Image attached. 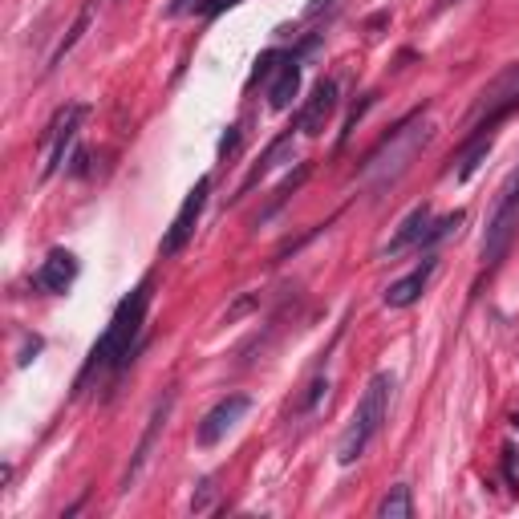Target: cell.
I'll return each instance as SVG.
<instances>
[{
    "instance_id": "5",
    "label": "cell",
    "mask_w": 519,
    "mask_h": 519,
    "mask_svg": "<svg viewBox=\"0 0 519 519\" xmlns=\"http://www.w3.org/2000/svg\"><path fill=\"white\" fill-rule=\"evenodd\" d=\"M515 110H519V61L507 65L499 78L479 94V102L471 106V138H467V142H487L491 130H495L507 114H515Z\"/></svg>"
},
{
    "instance_id": "3",
    "label": "cell",
    "mask_w": 519,
    "mask_h": 519,
    "mask_svg": "<svg viewBox=\"0 0 519 519\" xmlns=\"http://www.w3.org/2000/svg\"><path fill=\"white\" fill-rule=\"evenodd\" d=\"M390 390H394L390 374L369 378V386H365V394H361V402H357V410H353V418H349V426L337 442V463L341 467H353L369 451V442L382 434V422L390 414Z\"/></svg>"
},
{
    "instance_id": "20",
    "label": "cell",
    "mask_w": 519,
    "mask_h": 519,
    "mask_svg": "<svg viewBox=\"0 0 519 519\" xmlns=\"http://www.w3.org/2000/svg\"><path fill=\"white\" fill-rule=\"evenodd\" d=\"M236 146H240V126H232V130L224 134V142H219V155H224V159L236 155Z\"/></svg>"
},
{
    "instance_id": "1",
    "label": "cell",
    "mask_w": 519,
    "mask_h": 519,
    "mask_svg": "<svg viewBox=\"0 0 519 519\" xmlns=\"http://www.w3.org/2000/svg\"><path fill=\"white\" fill-rule=\"evenodd\" d=\"M146 309H151V280H142L126 301L114 309L106 333L98 337V345L90 349L86 357V369H82V378H78V390H86L90 378L106 374V369H114V374H122V369L134 361V345L142 337V325H146Z\"/></svg>"
},
{
    "instance_id": "14",
    "label": "cell",
    "mask_w": 519,
    "mask_h": 519,
    "mask_svg": "<svg viewBox=\"0 0 519 519\" xmlns=\"http://www.w3.org/2000/svg\"><path fill=\"white\" fill-rule=\"evenodd\" d=\"M426 232H430V207L422 203V207H414V211L402 219V228H398L394 240L386 244V256H402L406 248H422Z\"/></svg>"
},
{
    "instance_id": "18",
    "label": "cell",
    "mask_w": 519,
    "mask_h": 519,
    "mask_svg": "<svg viewBox=\"0 0 519 519\" xmlns=\"http://www.w3.org/2000/svg\"><path fill=\"white\" fill-rule=\"evenodd\" d=\"M236 5H244V0H203V17H219V13H228V9H236Z\"/></svg>"
},
{
    "instance_id": "17",
    "label": "cell",
    "mask_w": 519,
    "mask_h": 519,
    "mask_svg": "<svg viewBox=\"0 0 519 519\" xmlns=\"http://www.w3.org/2000/svg\"><path fill=\"white\" fill-rule=\"evenodd\" d=\"M90 21H94V0H86V5H82V13H78V21H73V25H69V33H65V41H61V45H57V53L49 57V69H53V65H61V57H65V53H69L73 45H78V41H82V33L90 29Z\"/></svg>"
},
{
    "instance_id": "16",
    "label": "cell",
    "mask_w": 519,
    "mask_h": 519,
    "mask_svg": "<svg viewBox=\"0 0 519 519\" xmlns=\"http://www.w3.org/2000/svg\"><path fill=\"white\" fill-rule=\"evenodd\" d=\"M288 151H292V134H284V138H276V142L268 146V155L260 159V167H256V171H252V175L244 179V187H240V195H244V191H252V187H256V183H260V179H264V175H268V171H272V167H276V163H280V159H284Z\"/></svg>"
},
{
    "instance_id": "13",
    "label": "cell",
    "mask_w": 519,
    "mask_h": 519,
    "mask_svg": "<svg viewBox=\"0 0 519 519\" xmlns=\"http://www.w3.org/2000/svg\"><path fill=\"white\" fill-rule=\"evenodd\" d=\"M296 90H301V61L296 57H280L276 73H272V82H268V106L272 110H288Z\"/></svg>"
},
{
    "instance_id": "11",
    "label": "cell",
    "mask_w": 519,
    "mask_h": 519,
    "mask_svg": "<svg viewBox=\"0 0 519 519\" xmlns=\"http://www.w3.org/2000/svg\"><path fill=\"white\" fill-rule=\"evenodd\" d=\"M73 280H78V260H73V252H65V248H53L41 260V268L33 272L37 292H65Z\"/></svg>"
},
{
    "instance_id": "4",
    "label": "cell",
    "mask_w": 519,
    "mask_h": 519,
    "mask_svg": "<svg viewBox=\"0 0 519 519\" xmlns=\"http://www.w3.org/2000/svg\"><path fill=\"white\" fill-rule=\"evenodd\" d=\"M515 236H519V167L507 175V183L499 187V195H495V203H491L487 232H483V248H479L483 264L495 268V264L511 252Z\"/></svg>"
},
{
    "instance_id": "2",
    "label": "cell",
    "mask_w": 519,
    "mask_h": 519,
    "mask_svg": "<svg viewBox=\"0 0 519 519\" xmlns=\"http://www.w3.org/2000/svg\"><path fill=\"white\" fill-rule=\"evenodd\" d=\"M430 138H434V126L422 118V114H414L410 122H402L374 155L365 159V171H361V183L369 187V191H390L410 167H414V159L430 146Z\"/></svg>"
},
{
    "instance_id": "10",
    "label": "cell",
    "mask_w": 519,
    "mask_h": 519,
    "mask_svg": "<svg viewBox=\"0 0 519 519\" xmlns=\"http://www.w3.org/2000/svg\"><path fill=\"white\" fill-rule=\"evenodd\" d=\"M337 114V82H317L313 98L301 106V114H296V130L301 134H321L329 126V118Z\"/></svg>"
},
{
    "instance_id": "15",
    "label": "cell",
    "mask_w": 519,
    "mask_h": 519,
    "mask_svg": "<svg viewBox=\"0 0 519 519\" xmlns=\"http://www.w3.org/2000/svg\"><path fill=\"white\" fill-rule=\"evenodd\" d=\"M378 515H382V519H410V515H414V495H410V487H406V483L390 487V491L382 495V503H378Z\"/></svg>"
},
{
    "instance_id": "12",
    "label": "cell",
    "mask_w": 519,
    "mask_h": 519,
    "mask_svg": "<svg viewBox=\"0 0 519 519\" xmlns=\"http://www.w3.org/2000/svg\"><path fill=\"white\" fill-rule=\"evenodd\" d=\"M434 268H438V260H434V256H426V260H422V268H414L410 276H402L398 284H390V288H386V305H390V309H410V305L418 301V296L426 292V284H430Z\"/></svg>"
},
{
    "instance_id": "7",
    "label": "cell",
    "mask_w": 519,
    "mask_h": 519,
    "mask_svg": "<svg viewBox=\"0 0 519 519\" xmlns=\"http://www.w3.org/2000/svg\"><path fill=\"white\" fill-rule=\"evenodd\" d=\"M207 191H211V179H199V183L187 191V199H183V207H179V215H175V224H171L167 236H163V256H179V252L187 248V240L195 236L199 215H203V207H207Z\"/></svg>"
},
{
    "instance_id": "21",
    "label": "cell",
    "mask_w": 519,
    "mask_h": 519,
    "mask_svg": "<svg viewBox=\"0 0 519 519\" xmlns=\"http://www.w3.org/2000/svg\"><path fill=\"white\" fill-rule=\"evenodd\" d=\"M191 9H203V0H171V17H183V13H191Z\"/></svg>"
},
{
    "instance_id": "19",
    "label": "cell",
    "mask_w": 519,
    "mask_h": 519,
    "mask_svg": "<svg viewBox=\"0 0 519 519\" xmlns=\"http://www.w3.org/2000/svg\"><path fill=\"white\" fill-rule=\"evenodd\" d=\"M211 495H215V487H211V479H203V483H199V495L191 499V511H207Z\"/></svg>"
},
{
    "instance_id": "8",
    "label": "cell",
    "mask_w": 519,
    "mask_h": 519,
    "mask_svg": "<svg viewBox=\"0 0 519 519\" xmlns=\"http://www.w3.org/2000/svg\"><path fill=\"white\" fill-rule=\"evenodd\" d=\"M248 410H252V398H248V394H228V398H219V402L203 414V422H199V430H195V442H199V447H215V442L224 438Z\"/></svg>"
},
{
    "instance_id": "6",
    "label": "cell",
    "mask_w": 519,
    "mask_h": 519,
    "mask_svg": "<svg viewBox=\"0 0 519 519\" xmlns=\"http://www.w3.org/2000/svg\"><path fill=\"white\" fill-rule=\"evenodd\" d=\"M86 122V106H65L57 110V118L49 122L45 130V163H41V183L53 179L61 167H65V155H69V146L78 142V130Z\"/></svg>"
},
{
    "instance_id": "9",
    "label": "cell",
    "mask_w": 519,
    "mask_h": 519,
    "mask_svg": "<svg viewBox=\"0 0 519 519\" xmlns=\"http://www.w3.org/2000/svg\"><path fill=\"white\" fill-rule=\"evenodd\" d=\"M171 410H175V394H163V398L155 402L151 418H146V434L138 438V451H134L130 467H126V475H122V491H130V487L138 483V475L146 471V463H151V455H155V442H159V434H163V426H167Z\"/></svg>"
}]
</instances>
